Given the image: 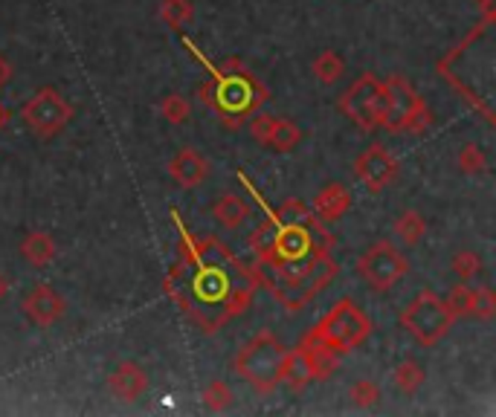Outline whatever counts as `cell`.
I'll return each instance as SVG.
<instances>
[{"label": "cell", "instance_id": "cell-34", "mask_svg": "<svg viewBox=\"0 0 496 417\" xmlns=\"http://www.w3.org/2000/svg\"><path fill=\"white\" fill-rule=\"evenodd\" d=\"M9 122V110L4 107V105H0V131H4V125Z\"/></svg>", "mask_w": 496, "mask_h": 417}, {"label": "cell", "instance_id": "cell-4", "mask_svg": "<svg viewBox=\"0 0 496 417\" xmlns=\"http://www.w3.org/2000/svg\"><path fill=\"white\" fill-rule=\"evenodd\" d=\"M372 328L375 325L369 313H366L355 299L346 296L302 336L299 345H305L311 351H326V354H334V357H346L360 345H366V340L372 336Z\"/></svg>", "mask_w": 496, "mask_h": 417}, {"label": "cell", "instance_id": "cell-29", "mask_svg": "<svg viewBox=\"0 0 496 417\" xmlns=\"http://www.w3.org/2000/svg\"><path fill=\"white\" fill-rule=\"evenodd\" d=\"M470 316L491 322L496 316V293L491 287H473V301H470Z\"/></svg>", "mask_w": 496, "mask_h": 417}, {"label": "cell", "instance_id": "cell-16", "mask_svg": "<svg viewBox=\"0 0 496 417\" xmlns=\"http://www.w3.org/2000/svg\"><path fill=\"white\" fill-rule=\"evenodd\" d=\"M314 215L323 220V223H337L346 218V212L351 208V195H348V188L340 186V183H331L326 186L319 195L314 198Z\"/></svg>", "mask_w": 496, "mask_h": 417}, {"label": "cell", "instance_id": "cell-13", "mask_svg": "<svg viewBox=\"0 0 496 417\" xmlns=\"http://www.w3.org/2000/svg\"><path fill=\"white\" fill-rule=\"evenodd\" d=\"M108 389L122 403H137V400L149 392V374L146 368L137 362H119L108 377Z\"/></svg>", "mask_w": 496, "mask_h": 417}, {"label": "cell", "instance_id": "cell-15", "mask_svg": "<svg viewBox=\"0 0 496 417\" xmlns=\"http://www.w3.org/2000/svg\"><path fill=\"white\" fill-rule=\"evenodd\" d=\"M282 382L291 392H302L311 382H316L314 377V357L305 345H296V348H287L284 362H282Z\"/></svg>", "mask_w": 496, "mask_h": 417}, {"label": "cell", "instance_id": "cell-33", "mask_svg": "<svg viewBox=\"0 0 496 417\" xmlns=\"http://www.w3.org/2000/svg\"><path fill=\"white\" fill-rule=\"evenodd\" d=\"M6 293H9V279L4 276V272H0V301L6 299Z\"/></svg>", "mask_w": 496, "mask_h": 417}, {"label": "cell", "instance_id": "cell-11", "mask_svg": "<svg viewBox=\"0 0 496 417\" xmlns=\"http://www.w3.org/2000/svg\"><path fill=\"white\" fill-rule=\"evenodd\" d=\"M355 178L369 188L372 195H380V191H387L398 178V157L387 146L375 142V146H369L355 159Z\"/></svg>", "mask_w": 496, "mask_h": 417}, {"label": "cell", "instance_id": "cell-2", "mask_svg": "<svg viewBox=\"0 0 496 417\" xmlns=\"http://www.w3.org/2000/svg\"><path fill=\"white\" fill-rule=\"evenodd\" d=\"M181 235V259L166 272L163 290L201 333H218L250 310L255 296L253 267L218 238L191 235L178 208H169Z\"/></svg>", "mask_w": 496, "mask_h": 417}, {"label": "cell", "instance_id": "cell-8", "mask_svg": "<svg viewBox=\"0 0 496 417\" xmlns=\"http://www.w3.org/2000/svg\"><path fill=\"white\" fill-rule=\"evenodd\" d=\"M337 110L363 134L380 127L383 117V82L375 73H360L337 99Z\"/></svg>", "mask_w": 496, "mask_h": 417}, {"label": "cell", "instance_id": "cell-30", "mask_svg": "<svg viewBox=\"0 0 496 417\" xmlns=\"http://www.w3.org/2000/svg\"><path fill=\"white\" fill-rule=\"evenodd\" d=\"M348 397H351V403H355V406H360V409H372V406L377 403V400H380V389L375 386L372 380H357L355 386H351Z\"/></svg>", "mask_w": 496, "mask_h": 417}, {"label": "cell", "instance_id": "cell-19", "mask_svg": "<svg viewBox=\"0 0 496 417\" xmlns=\"http://www.w3.org/2000/svg\"><path fill=\"white\" fill-rule=\"evenodd\" d=\"M299 142H302V127L294 119L274 117V122H270V131H267L264 148H274L279 154H287V151H294Z\"/></svg>", "mask_w": 496, "mask_h": 417}, {"label": "cell", "instance_id": "cell-27", "mask_svg": "<svg viewBox=\"0 0 496 417\" xmlns=\"http://www.w3.org/2000/svg\"><path fill=\"white\" fill-rule=\"evenodd\" d=\"M160 114H163V119L169 125H183L189 119V114H191V105H189V99L183 93H169L163 99V105H160Z\"/></svg>", "mask_w": 496, "mask_h": 417}, {"label": "cell", "instance_id": "cell-17", "mask_svg": "<svg viewBox=\"0 0 496 417\" xmlns=\"http://www.w3.org/2000/svg\"><path fill=\"white\" fill-rule=\"evenodd\" d=\"M56 240L50 232H44V229H32L24 235L21 240V259L32 267V270H44V267H50L56 261Z\"/></svg>", "mask_w": 496, "mask_h": 417}, {"label": "cell", "instance_id": "cell-26", "mask_svg": "<svg viewBox=\"0 0 496 417\" xmlns=\"http://www.w3.org/2000/svg\"><path fill=\"white\" fill-rule=\"evenodd\" d=\"M450 270L461 281H473L479 272H482V259H479V252H473V249H459L450 261Z\"/></svg>", "mask_w": 496, "mask_h": 417}, {"label": "cell", "instance_id": "cell-10", "mask_svg": "<svg viewBox=\"0 0 496 417\" xmlns=\"http://www.w3.org/2000/svg\"><path fill=\"white\" fill-rule=\"evenodd\" d=\"M357 272L375 293H389L398 281H404V276L409 272V261L389 238H380L360 255Z\"/></svg>", "mask_w": 496, "mask_h": 417}, {"label": "cell", "instance_id": "cell-23", "mask_svg": "<svg viewBox=\"0 0 496 417\" xmlns=\"http://www.w3.org/2000/svg\"><path fill=\"white\" fill-rule=\"evenodd\" d=\"M424 380H427L424 365L415 362V360H404L401 365L395 368V386H398V392H404V394H415L424 386Z\"/></svg>", "mask_w": 496, "mask_h": 417}, {"label": "cell", "instance_id": "cell-32", "mask_svg": "<svg viewBox=\"0 0 496 417\" xmlns=\"http://www.w3.org/2000/svg\"><path fill=\"white\" fill-rule=\"evenodd\" d=\"M473 4H476L479 9H482V15H488V12H493V4H496V0H473Z\"/></svg>", "mask_w": 496, "mask_h": 417}, {"label": "cell", "instance_id": "cell-22", "mask_svg": "<svg viewBox=\"0 0 496 417\" xmlns=\"http://www.w3.org/2000/svg\"><path fill=\"white\" fill-rule=\"evenodd\" d=\"M424 232H427V223H424L421 212H415V208H407V212L398 215V220H395V235H398V240H401L404 247H418Z\"/></svg>", "mask_w": 496, "mask_h": 417}, {"label": "cell", "instance_id": "cell-21", "mask_svg": "<svg viewBox=\"0 0 496 417\" xmlns=\"http://www.w3.org/2000/svg\"><path fill=\"white\" fill-rule=\"evenodd\" d=\"M157 15L171 32H183V26L195 21V4L191 0H163Z\"/></svg>", "mask_w": 496, "mask_h": 417}, {"label": "cell", "instance_id": "cell-9", "mask_svg": "<svg viewBox=\"0 0 496 417\" xmlns=\"http://www.w3.org/2000/svg\"><path fill=\"white\" fill-rule=\"evenodd\" d=\"M21 119L41 142L56 139L73 119V105L56 87H38L21 107Z\"/></svg>", "mask_w": 496, "mask_h": 417}, {"label": "cell", "instance_id": "cell-28", "mask_svg": "<svg viewBox=\"0 0 496 417\" xmlns=\"http://www.w3.org/2000/svg\"><path fill=\"white\" fill-rule=\"evenodd\" d=\"M470 301H473V287H468V281H459L453 290H450V296L444 299L447 310L453 313V319L470 316Z\"/></svg>", "mask_w": 496, "mask_h": 417}, {"label": "cell", "instance_id": "cell-25", "mask_svg": "<svg viewBox=\"0 0 496 417\" xmlns=\"http://www.w3.org/2000/svg\"><path fill=\"white\" fill-rule=\"evenodd\" d=\"M201 400H203V409H210V412H223V409H230V406H232L235 394H232V389H230V382H227V380H212L210 386L203 389Z\"/></svg>", "mask_w": 496, "mask_h": 417}, {"label": "cell", "instance_id": "cell-20", "mask_svg": "<svg viewBox=\"0 0 496 417\" xmlns=\"http://www.w3.org/2000/svg\"><path fill=\"white\" fill-rule=\"evenodd\" d=\"M311 73L316 76L319 85H334L346 76V58L340 53H334V50H323V53L314 56Z\"/></svg>", "mask_w": 496, "mask_h": 417}, {"label": "cell", "instance_id": "cell-7", "mask_svg": "<svg viewBox=\"0 0 496 417\" xmlns=\"http://www.w3.org/2000/svg\"><path fill=\"white\" fill-rule=\"evenodd\" d=\"M398 322H401V328L412 336L415 342H418L421 348H433L439 345L447 333H450L453 328V313L447 310L444 299L436 293V290H421L418 296H415L407 308L401 310V316H398Z\"/></svg>", "mask_w": 496, "mask_h": 417}, {"label": "cell", "instance_id": "cell-3", "mask_svg": "<svg viewBox=\"0 0 496 417\" xmlns=\"http://www.w3.org/2000/svg\"><path fill=\"white\" fill-rule=\"evenodd\" d=\"M181 44L189 50V56L201 64L203 73H210V82H203L198 93H201V102L212 110L227 131L242 127V122H247L255 110L270 99V90L238 58H227L215 64L201 46H195L191 38L183 36Z\"/></svg>", "mask_w": 496, "mask_h": 417}, {"label": "cell", "instance_id": "cell-24", "mask_svg": "<svg viewBox=\"0 0 496 417\" xmlns=\"http://www.w3.org/2000/svg\"><path fill=\"white\" fill-rule=\"evenodd\" d=\"M456 166L461 174H470V178H476V174H485L488 171V157L485 151L476 146V142H465V146L459 148L456 154Z\"/></svg>", "mask_w": 496, "mask_h": 417}, {"label": "cell", "instance_id": "cell-18", "mask_svg": "<svg viewBox=\"0 0 496 417\" xmlns=\"http://www.w3.org/2000/svg\"><path fill=\"white\" fill-rule=\"evenodd\" d=\"M212 218L221 223L223 229H238L250 218V203L238 195H221L212 203Z\"/></svg>", "mask_w": 496, "mask_h": 417}, {"label": "cell", "instance_id": "cell-6", "mask_svg": "<svg viewBox=\"0 0 496 417\" xmlns=\"http://www.w3.org/2000/svg\"><path fill=\"white\" fill-rule=\"evenodd\" d=\"M433 125V110L424 96L404 76H389L383 82V117L380 127L389 134H424Z\"/></svg>", "mask_w": 496, "mask_h": 417}, {"label": "cell", "instance_id": "cell-5", "mask_svg": "<svg viewBox=\"0 0 496 417\" xmlns=\"http://www.w3.org/2000/svg\"><path fill=\"white\" fill-rule=\"evenodd\" d=\"M287 348L279 342L276 333L259 331L247 340L232 360L235 374L242 377L253 392L259 394H274L282 386V362H284Z\"/></svg>", "mask_w": 496, "mask_h": 417}, {"label": "cell", "instance_id": "cell-1", "mask_svg": "<svg viewBox=\"0 0 496 417\" xmlns=\"http://www.w3.org/2000/svg\"><path fill=\"white\" fill-rule=\"evenodd\" d=\"M235 180L250 191V198L264 212V220L250 235V249L255 259L250 267L255 284L264 287L282 304V310L302 313L337 279L340 264L331 259L337 238L316 235L308 227L279 218V212L262 198V191L253 186L244 171H238Z\"/></svg>", "mask_w": 496, "mask_h": 417}, {"label": "cell", "instance_id": "cell-14", "mask_svg": "<svg viewBox=\"0 0 496 417\" xmlns=\"http://www.w3.org/2000/svg\"><path fill=\"white\" fill-rule=\"evenodd\" d=\"M169 178L181 188H198L210 178V159L195 148H183L169 163Z\"/></svg>", "mask_w": 496, "mask_h": 417}, {"label": "cell", "instance_id": "cell-12", "mask_svg": "<svg viewBox=\"0 0 496 417\" xmlns=\"http://www.w3.org/2000/svg\"><path fill=\"white\" fill-rule=\"evenodd\" d=\"M64 310H67V301L50 284H36L24 296V316L38 328H53L64 316Z\"/></svg>", "mask_w": 496, "mask_h": 417}, {"label": "cell", "instance_id": "cell-31", "mask_svg": "<svg viewBox=\"0 0 496 417\" xmlns=\"http://www.w3.org/2000/svg\"><path fill=\"white\" fill-rule=\"evenodd\" d=\"M9 82H12V64L4 56H0V90H4Z\"/></svg>", "mask_w": 496, "mask_h": 417}]
</instances>
